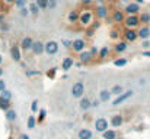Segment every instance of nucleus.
<instances>
[{
  "label": "nucleus",
  "instance_id": "f8f14e48",
  "mask_svg": "<svg viewBox=\"0 0 150 139\" xmlns=\"http://www.w3.org/2000/svg\"><path fill=\"white\" fill-rule=\"evenodd\" d=\"M108 126H109V123H108V120L105 117H99L95 122V129H96V132H100V133L105 132L108 129Z\"/></svg>",
  "mask_w": 150,
  "mask_h": 139
},
{
  "label": "nucleus",
  "instance_id": "de8ad7c7",
  "mask_svg": "<svg viewBox=\"0 0 150 139\" xmlns=\"http://www.w3.org/2000/svg\"><path fill=\"white\" fill-rule=\"evenodd\" d=\"M3 90H6V81L0 78V92H3Z\"/></svg>",
  "mask_w": 150,
  "mask_h": 139
},
{
  "label": "nucleus",
  "instance_id": "2f4dec72",
  "mask_svg": "<svg viewBox=\"0 0 150 139\" xmlns=\"http://www.w3.org/2000/svg\"><path fill=\"white\" fill-rule=\"evenodd\" d=\"M127 59L125 58H117V59H114V65L115 67H125L127 65Z\"/></svg>",
  "mask_w": 150,
  "mask_h": 139
},
{
  "label": "nucleus",
  "instance_id": "ea45409f",
  "mask_svg": "<svg viewBox=\"0 0 150 139\" xmlns=\"http://www.w3.org/2000/svg\"><path fill=\"white\" fill-rule=\"evenodd\" d=\"M57 0H48V10H54L57 7Z\"/></svg>",
  "mask_w": 150,
  "mask_h": 139
},
{
  "label": "nucleus",
  "instance_id": "a211bd4d",
  "mask_svg": "<svg viewBox=\"0 0 150 139\" xmlns=\"http://www.w3.org/2000/svg\"><path fill=\"white\" fill-rule=\"evenodd\" d=\"M77 136H79V139H93V132H92L91 129L83 128V129H80V131H79Z\"/></svg>",
  "mask_w": 150,
  "mask_h": 139
},
{
  "label": "nucleus",
  "instance_id": "e2e57ef3",
  "mask_svg": "<svg viewBox=\"0 0 150 139\" xmlns=\"http://www.w3.org/2000/svg\"><path fill=\"white\" fill-rule=\"evenodd\" d=\"M7 139H15V138H13V136H9V138H7Z\"/></svg>",
  "mask_w": 150,
  "mask_h": 139
},
{
  "label": "nucleus",
  "instance_id": "0e129e2a",
  "mask_svg": "<svg viewBox=\"0 0 150 139\" xmlns=\"http://www.w3.org/2000/svg\"><path fill=\"white\" fill-rule=\"evenodd\" d=\"M122 1H124V3H125V1H128V0H122Z\"/></svg>",
  "mask_w": 150,
  "mask_h": 139
},
{
  "label": "nucleus",
  "instance_id": "c85d7f7f",
  "mask_svg": "<svg viewBox=\"0 0 150 139\" xmlns=\"http://www.w3.org/2000/svg\"><path fill=\"white\" fill-rule=\"evenodd\" d=\"M108 54H109V48L108 46H102L99 51H98V58L99 59H105L108 57Z\"/></svg>",
  "mask_w": 150,
  "mask_h": 139
},
{
  "label": "nucleus",
  "instance_id": "412c9836",
  "mask_svg": "<svg viewBox=\"0 0 150 139\" xmlns=\"http://www.w3.org/2000/svg\"><path fill=\"white\" fill-rule=\"evenodd\" d=\"M127 48H128V44L125 41H121V42H118L117 45L114 46V52L115 54H122V52L127 51Z\"/></svg>",
  "mask_w": 150,
  "mask_h": 139
},
{
  "label": "nucleus",
  "instance_id": "0eeeda50",
  "mask_svg": "<svg viewBox=\"0 0 150 139\" xmlns=\"http://www.w3.org/2000/svg\"><path fill=\"white\" fill-rule=\"evenodd\" d=\"M93 13H95V16H96L98 19H106L108 15H109V9H108L105 4H98L96 9L93 10Z\"/></svg>",
  "mask_w": 150,
  "mask_h": 139
},
{
  "label": "nucleus",
  "instance_id": "473e14b6",
  "mask_svg": "<svg viewBox=\"0 0 150 139\" xmlns=\"http://www.w3.org/2000/svg\"><path fill=\"white\" fill-rule=\"evenodd\" d=\"M0 109L1 110H9L10 109V101L9 100H3V98H0Z\"/></svg>",
  "mask_w": 150,
  "mask_h": 139
},
{
  "label": "nucleus",
  "instance_id": "79ce46f5",
  "mask_svg": "<svg viewBox=\"0 0 150 139\" xmlns=\"http://www.w3.org/2000/svg\"><path fill=\"white\" fill-rule=\"evenodd\" d=\"M92 3H93V0H80V4H82L83 7H89Z\"/></svg>",
  "mask_w": 150,
  "mask_h": 139
},
{
  "label": "nucleus",
  "instance_id": "393cba45",
  "mask_svg": "<svg viewBox=\"0 0 150 139\" xmlns=\"http://www.w3.org/2000/svg\"><path fill=\"white\" fill-rule=\"evenodd\" d=\"M111 92L109 90H100L99 93V101L102 103H105V101H109V98H111Z\"/></svg>",
  "mask_w": 150,
  "mask_h": 139
},
{
  "label": "nucleus",
  "instance_id": "423d86ee",
  "mask_svg": "<svg viewBox=\"0 0 150 139\" xmlns=\"http://www.w3.org/2000/svg\"><path fill=\"white\" fill-rule=\"evenodd\" d=\"M133 94H134V90H128V92H125V93H121V94L117 96V98L112 101V106H120V104H122V103L127 101Z\"/></svg>",
  "mask_w": 150,
  "mask_h": 139
},
{
  "label": "nucleus",
  "instance_id": "72a5a7b5",
  "mask_svg": "<svg viewBox=\"0 0 150 139\" xmlns=\"http://www.w3.org/2000/svg\"><path fill=\"white\" fill-rule=\"evenodd\" d=\"M0 98H3V100H12V93L9 92V90H3V92H0Z\"/></svg>",
  "mask_w": 150,
  "mask_h": 139
},
{
  "label": "nucleus",
  "instance_id": "b1692460",
  "mask_svg": "<svg viewBox=\"0 0 150 139\" xmlns=\"http://www.w3.org/2000/svg\"><path fill=\"white\" fill-rule=\"evenodd\" d=\"M140 19V25H149L150 23V12H142L139 15Z\"/></svg>",
  "mask_w": 150,
  "mask_h": 139
},
{
  "label": "nucleus",
  "instance_id": "09e8293b",
  "mask_svg": "<svg viewBox=\"0 0 150 139\" xmlns=\"http://www.w3.org/2000/svg\"><path fill=\"white\" fill-rule=\"evenodd\" d=\"M143 48H144V49L150 48V41L149 39H144V41H143Z\"/></svg>",
  "mask_w": 150,
  "mask_h": 139
},
{
  "label": "nucleus",
  "instance_id": "1a4fd4ad",
  "mask_svg": "<svg viewBox=\"0 0 150 139\" xmlns=\"http://www.w3.org/2000/svg\"><path fill=\"white\" fill-rule=\"evenodd\" d=\"M124 17H125V13H124V10H121V9H117V10H114V12L111 13V20H112L114 23H122V22H124Z\"/></svg>",
  "mask_w": 150,
  "mask_h": 139
},
{
  "label": "nucleus",
  "instance_id": "603ef678",
  "mask_svg": "<svg viewBox=\"0 0 150 139\" xmlns=\"http://www.w3.org/2000/svg\"><path fill=\"white\" fill-rule=\"evenodd\" d=\"M98 51H99V49H98V48H96V46H93V48H92V49H91V52H92V54H93V55H98Z\"/></svg>",
  "mask_w": 150,
  "mask_h": 139
},
{
  "label": "nucleus",
  "instance_id": "4d7b16f0",
  "mask_svg": "<svg viewBox=\"0 0 150 139\" xmlns=\"http://www.w3.org/2000/svg\"><path fill=\"white\" fill-rule=\"evenodd\" d=\"M74 65H76V68H80V67H82V65H83V64H82V62H80V61H77V62H76V64H74Z\"/></svg>",
  "mask_w": 150,
  "mask_h": 139
},
{
  "label": "nucleus",
  "instance_id": "c9c22d12",
  "mask_svg": "<svg viewBox=\"0 0 150 139\" xmlns=\"http://www.w3.org/2000/svg\"><path fill=\"white\" fill-rule=\"evenodd\" d=\"M18 9H21V7H25L26 4H28V0H15V3H13Z\"/></svg>",
  "mask_w": 150,
  "mask_h": 139
},
{
  "label": "nucleus",
  "instance_id": "052dcab7",
  "mask_svg": "<svg viewBox=\"0 0 150 139\" xmlns=\"http://www.w3.org/2000/svg\"><path fill=\"white\" fill-rule=\"evenodd\" d=\"M1 75H3V68L0 67V77H1Z\"/></svg>",
  "mask_w": 150,
  "mask_h": 139
},
{
  "label": "nucleus",
  "instance_id": "f704fd0d",
  "mask_svg": "<svg viewBox=\"0 0 150 139\" xmlns=\"http://www.w3.org/2000/svg\"><path fill=\"white\" fill-rule=\"evenodd\" d=\"M45 116H47V110L45 109H40L38 110V119H37V122H42L45 119Z\"/></svg>",
  "mask_w": 150,
  "mask_h": 139
},
{
  "label": "nucleus",
  "instance_id": "bb28decb",
  "mask_svg": "<svg viewBox=\"0 0 150 139\" xmlns=\"http://www.w3.org/2000/svg\"><path fill=\"white\" fill-rule=\"evenodd\" d=\"M35 126H37V117H35V116H34V113H32V115L28 117V120H26V128L32 131Z\"/></svg>",
  "mask_w": 150,
  "mask_h": 139
},
{
  "label": "nucleus",
  "instance_id": "2eb2a0df",
  "mask_svg": "<svg viewBox=\"0 0 150 139\" xmlns=\"http://www.w3.org/2000/svg\"><path fill=\"white\" fill-rule=\"evenodd\" d=\"M79 107H80V110H83V112H88L91 107H92V101H91V98L89 97H80V101H79Z\"/></svg>",
  "mask_w": 150,
  "mask_h": 139
},
{
  "label": "nucleus",
  "instance_id": "6ab92c4d",
  "mask_svg": "<svg viewBox=\"0 0 150 139\" xmlns=\"http://www.w3.org/2000/svg\"><path fill=\"white\" fill-rule=\"evenodd\" d=\"M73 65H74V59H73L71 57H67V58H64V59H63V62H61V70L69 71Z\"/></svg>",
  "mask_w": 150,
  "mask_h": 139
},
{
  "label": "nucleus",
  "instance_id": "4c0bfd02",
  "mask_svg": "<svg viewBox=\"0 0 150 139\" xmlns=\"http://www.w3.org/2000/svg\"><path fill=\"white\" fill-rule=\"evenodd\" d=\"M40 109H38V100H34L32 101V104H31V112L32 113H37Z\"/></svg>",
  "mask_w": 150,
  "mask_h": 139
},
{
  "label": "nucleus",
  "instance_id": "5701e85b",
  "mask_svg": "<svg viewBox=\"0 0 150 139\" xmlns=\"http://www.w3.org/2000/svg\"><path fill=\"white\" fill-rule=\"evenodd\" d=\"M102 138L103 139H117L118 138V133L115 129H106L105 132H102Z\"/></svg>",
  "mask_w": 150,
  "mask_h": 139
},
{
  "label": "nucleus",
  "instance_id": "6e6d98bb",
  "mask_svg": "<svg viewBox=\"0 0 150 139\" xmlns=\"http://www.w3.org/2000/svg\"><path fill=\"white\" fill-rule=\"evenodd\" d=\"M143 57H147V58H150V51H143Z\"/></svg>",
  "mask_w": 150,
  "mask_h": 139
},
{
  "label": "nucleus",
  "instance_id": "a878e982",
  "mask_svg": "<svg viewBox=\"0 0 150 139\" xmlns=\"http://www.w3.org/2000/svg\"><path fill=\"white\" fill-rule=\"evenodd\" d=\"M16 117H18V113H16V110H13V109H9V110H6V119H7L9 122H15V120H16Z\"/></svg>",
  "mask_w": 150,
  "mask_h": 139
},
{
  "label": "nucleus",
  "instance_id": "a19ab883",
  "mask_svg": "<svg viewBox=\"0 0 150 139\" xmlns=\"http://www.w3.org/2000/svg\"><path fill=\"white\" fill-rule=\"evenodd\" d=\"M109 36H111V39H118L121 35H120V32H118V31H111Z\"/></svg>",
  "mask_w": 150,
  "mask_h": 139
},
{
  "label": "nucleus",
  "instance_id": "37998d69",
  "mask_svg": "<svg viewBox=\"0 0 150 139\" xmlns=\"http://www.w3.org/2000/svg\"><path fill=\"white\" fill-rule=\"evenodd\" d=\"M99 26H100V22H99V20H93V22L91 23V28H92L93 31H96Z\"/></svg>",
  "mask_w": 150,
  "mask_h": 139
},
{
  "label": "nucleus",
  "instance_id": "e433bc0d",
  "mask_svg": "<svg viewBox=\"0 0 150 139\" xmlns=\"http://www.w3.org/2000/svg\"><path fill=\"white\" fill-rule=\"evenodd\" d=\"M19 15H21L22 17H26V16L29 15V9H28L26 6H25V7H21V9H19Z\"/></svg>",
  "mask_w": 150,
  "mask_h": 139
},
{
  "label": "nucleus",
  "instance_id": "dca6fc26",
  "mask_svg": "<svg viewBox=\"0 0 150 139\" xmlns=\"http://www.w3.org/2000/svg\"><path fill=\"white\" fill-rule=\"evenodd\" d=\"M10 57H12L13 61L21 62L22 57H21V48H19V45H13L12 48H10Z\"/></svg>",
  "mask_w": 150,
  "mask_h": 139
},
{
  "label": "nucleus",
  "instance_id": "f03ea898",
  "mask_svg": "<svg viewBox=\"0 0 150 139\" xmlns=\"http://www.w3.org/2000/svg\"><path fill=\"white\" fill-rule=\"evenodd\" d=\"M122 25H124L127 29H137V28H140L139 15H127V16L124 17Z\"/></svg>",
  "mask_w": 150,
  "mask_h": 139
},
{
  "label": "nucleus",
  "instance_id": "58836bf2",
  "mask_svg": "<svg viewBox=\"0 0 150 139\" xmlns=\"http://www.w3.org/2000/svg\"><path fill=\"white\" fill-rule=\"evenodd\" d=\"M61 44H63L64 48L70 49V48H71V44H73V41H70V39H63V41H61Z\"/></svg>",
  "mask_w": 150,
  "mask_h": 139
},
{
  "label": "nucleus",
  "instance_id": "4468645a",
  "mask_svg": "<svg viewBox=\"0 0 150 139\" xmlns=\"http://www.w3.org/2000/svg\"><path fill=\"white\" fill-rule=\"evenodd\" d=\"M31 51H32L34 55H42L44 54V44L41 41H34Z\"/></svg>",
  "mask_w": 150,
  "mask_h": 139
},
{
  "label": "nucleus",
  "instance_id": "f3484780",
  "mask_svg": "<svg viewBox=\"0 0 150 139\" xmlns=\"http://www.w3.org/2000/svg\"><path fill=\"white\" fill-rule=\"evenodd\" d=\"M32 44H34V39H32L31 36H25V38L21 41V49H22V51H31Z\"/></svg>",
  "mask_w": 150,
  "mask_h": 139
},
{
  "label": "nucleus",
  "instance_id": "5fc2aeb1",
  "mask_svg": "<svg viewBox=\"0 0 150 139\" xmlns=\"http://www.w3.org/2000/svg\"><path fill=\"white\" fill-rule=\"evenodd\" d=\"M3 3H4V4H13L15 0H3Z\"/></svg>",
  "mask_w": 150,
  "mask_h": 139
},
{
  "label": "nucleus",
  "instance_id": "8fccbe9b",
  "mask_svg": "<svg viewBox=\"0 0 150 139\" xmlns=\"http://www.w3.org/2000/svg\"><path fill=\"white\" fill-rule=\"evenodd\" d=\"M18 139H31V138H29L28 133H21V136H19Z\"/></svg>",
  "mask_w": 150,
  "mask_h": 139
},
{
  "label": "nucleus",
  "instance_id": "4be33fe9",
  "mask_svg": "<svg viewBox=\"0 0 150 139\" xmlns=\"http://www.w3.org/2000/svg\"><path fill=\"white\" fill-rule=\"evenodd\" d=\"M79 16H80L79 10H71V12H69V15H67V20H69L70 23H77V22H79Z\"/></svg>",
  "mask_w": 150,
  "mask_h": 139
},
{
  "label": "nucleus",
  "instance_id": "20e7f679",
  "mask_svg": "<svg viewBox=\"0 0 150 139\" xmlns=\"http://www.w3.org/2000/svg\"><path fill=\"white\" fill-rule=\"evenodd\" d=\"M60 49V45L57 41H48L45 45H44V52L48 54V55H55Z\"/></svg>",
  "mask_w": 150,
  "mask_h": 139
},
{
  "label": "nucleus",
  "instance_id": "9d476101",
  "mask_svg": "<svg viewBox=\"0 0 150 139\" xmlns=\"http://www.w3.org/2000/svg\"><path fill=\"white\" fill-rule=\"evenodd\" d=\"M85 48H86V42H85V39H74L73 41V44H71V51L73 52H76V54H79V52H82V51H85Z\"/></svg>",
  "mask_w": 150,
  "mask_h": 139
},
{
  "label": "nucleus",
  "instance_id": "13d9d810",
  "mask_svg": "<svg viewBox=\"0 0 150 139\" xmlns=\"http://www.w3.org/2000/svg\"><path fill=\"white\" fill-rule=\"evenodd\" d=\"M134 3H137V4H142V3H144V0H134Z\"/></svg>",
  "mask_w": 150,
  "mask_h": 139
},
{
  "label": "nucleus",
  "instance_id": "3c124183",
  "mask_svg": "<svg viewBox=\"0 0 150 139\" xmlns=\"http://www.w3.org/2000/svg\"><path fill=\"white\" fill-rule=\"evenodd\" d=\"M93 32H95V31H93V29H92V28H91V29H88V31H86V35H88V36H89V38H91V36H92V35H93Z\"/></svg>",
  "mask_w": 150,
  "mask_h": 139
},
{
  "label": "nucleus",
  "instance_id": "39448f33",
  "mask_svg": "<svg viewBox=\"0 0 150 139\" xmlns=\"http://www.w3.org/2000/svg\"><path fill=\"white\" fill-rule=\"evenodd\" d=\"M122 36H124V41L125 42H134V41H137V38H139V35H137V29H124V32H122Z\"/></svg>",
  "mask_w": 150,
  "mask_h": 139
},
{
  "label": "nucleus",
  "instance_id": "49530a36",
  "mask_svg": "<svg viewBox=\"0 0 150 139\" xmlns=\"http://www.w3.org/2000/svg\"><path fill=\"white\" fill-rule=\"evenodd\" d=\"M0 29L6 32V31H9V25H7V23H4V22H1V23H0Z\"/></svg>",
  "mask_w": 150,
  "mask_h": 139
},
{
  "label": "nucleus",
  "instance_id": "cd10ccee",
  "mask_svg": "<svg viewBox=\"0 0 150 139\" xmlns=\"http://www.w3.org/2000/svg\"><path fill=\"white\" fill-rule=\"evenodd\" d=\"M28 9H29V13H31L32 16H38V15H40V12H41V10H40V7L37 6V3H35V1H34V3H31Z\"/></svg>",
  "mask_w": 150,
  "mask_h": 139
},
{
  "label": "nucleus",
  "instance_id": "9b49d317",
  "mask_svg": "<svg viewBox=\"0 0 150 139\" xmlns=\"http://www.w3.org/2000/svg\"><path fill=\"white\" fill-rule=\"evenodd\" d=\"M93 54L91 52V51H82V52H79V61L82 62V64H89L92 59H93Z\"/></svg>",
  "mask_w": 150,
  "mask_h": 139
},
{
  "label": "nucleus",
  "instance_id": "f257e3e1",
  "mask_svg": "<svg viewBox=\"0 0 150 139\" xmlns=\"http://www.w3.org/2000/svg\"><path fill=\"white\" fill-rule=\"evenodd\" d=\"M93 20H95V13H93L91 9L85 7V9L80 12V16H79V23H80L82 26L88 28V26H91V23H92Z\"/></svg>",
  "mask_w": 150,
  "mask_h": 139
},
{
  "label": "nucleus",
  "instance_id": "c03bdc74",
  "mask_svg": "<svg viewBox=\"0 0 150 139\" xmlns=\"http://www.w3.org/2000/svg\"><path fill=\"white\" fill-rule=\"evenodd\" d=\"M55 73H57V67H52V68H50V71H48V77H50V78H52V77L55 75Z\"/></svg>",
  "mask_w": 150,
  "mask_h": 139
},
{
  "label": "nucleus",
  "instance_id": "a18cd8bd",
  "mask_svg": "<svg viewBox=\"0 0 150 139\" xmlns=\"http://www.w3.org/2000/svg\"><path fill=\"white\" fill-rule=\"evenodd\" d=\"M40 74H41L40 71H29V70L26 71V75H28V77H32V75H40Z\"/></svg>",
  "mask_w": 150,
  "mask_h": 139
},
{
  "label": "nucleus",
  "instance_id": "ddd939ff",
  "mask_svg": "<svg viewBox=\"0 0 150 139\" xmlns=\"http://www.w3.org/2000/svg\"><path fill=\"white\" fill-rule=\"evenodd\" d=\"M137 35H139V38L140 39H149L150 38V26L149 25H142L140 28H139V31H137Z\"/></svg>",
  "mask_w": 150,
  "mask_h": 139
},
{
  "label": "nucleus",
  "instance_id": "6e6552de",
  "mask_svg": "<svg viewBox=\"0 0 150 139\" xmlns=\"http://www.w3.org/2000/svg\"><path fill=\"white\" fill-rule=\"evenodd\" d=\"M139 12H140V4H137L134 1L125 4V9H124L125 15H139Z\"/></svg>",
  "mask_w": 150,
  "mask_h": 139
},
{
  "label": "nucleus",
  "instance_id": "7c9ffc66",
  "mask_svg": "<svg viewBox=\"0 0 150 139\" xmlns=\"http://www.w3.org/2000/svg\"><path fill=\"white\" fill-rule=\"evenodd\" d=\"M35 3L40 7V10H47L48 9V0H35Z\"/></svg>",
  "mask_w": 150,
  "mask_h": 139
},
{
  "label": "nucleus",
  "instance_id": "7ed1b4c3",
  "mask_svg": "<svg viewBox=\"0 0 150 139\" xmlns=\"http://www.w3.org/2000/svg\"><path fill=\"white\" fill-rule=\"evenodd\" d=\"M83 94H85V84L82 81H77L71 86V96L73 97L80 98V97H83Z\"/></svg>",
  "mask_w": 150,
  "mask_h": 139
},
{
  "label": "nucleus",
  "instance_id": "c756f323",
  "mask_svg": "<svg viewBox=\"0 0 150 139\" xmlns=\"http://www.w3.org/2000/svg\"><path fill=\"white\" fill-rule=\"evenodd\" d=\"M109 92H111L112 96H120L121 93H124V89H122V86H118V84H117V86H114Z\"/></svg>",
  "mask_w": 150,
  "mask_h": 139
},
{
  "label": "nucleus",
  "instance_id": "bf43d9fd",
  "mask_svg": "<svg viewBox=\"0 0 150 139\" xmlns=\"http://www.w3.org/2000/svg\"><path fill=\"white\" fill-rule=\"evenodd\" d=\"M93 1H96L98 4H103V0H93Z\"/></svg>",
  "mask_w": 150,
  "mask_h": 139
},
{
  "label": "nucleus",
  "instance_id": "864d4df0",
  "mask_svg": "<svg viewBox=\"0 0 150 139\" xmlns=\"http://www.w3.org/2000/svg\"><path fill=\"white\" fill-rule=\"evenodd\" d=\"M98 106H99V98L95 100V101H92V107H98Z\"/></svg>",
  "mask_w": 150,
  "mask_h": 139
},
{
  "label": "nucleus",
  "instance_id": "680f3d73",
  "mask_svg": "<svg viewBox=\"0 0 150 139\" xmlns=\"http://www.w3.org/2000/svg\"><path fill=\"white\" fill-rule=\"evenodd\" d=\"M1 62H3V57L0 55V65H1Z\"/></svg>",
  "mask_w": 150,
  "mask_h": 139
},
{
  "label": "nucleus",
  "instance_id": "aec40b11",
  "mask_svg": "<svg viewBox=\"0 0 150 139\" xmlns=\"http://www.w3.org/2000/svg\"><path fill=\"white\" fill-rule=\"evenodd\" d=\"M122 123H124V117H122L121 115H114V116L111 117V125H112V128H120Z\"/></svg>",
  "mask_w": 150,
  "mask_h": 139
}]
</instances>
